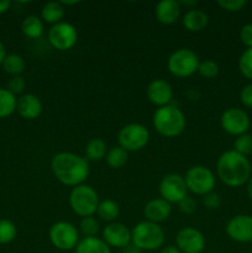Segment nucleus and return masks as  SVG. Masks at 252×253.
Wrapping results in <instances>:
<instances>
[{"instance_id":"nucleus-26","label":"nucleus","mask_w":252,"mask_h":253,"mask_svg":"<svg viewBox=\"0 0 252 253\" xmlns=\"http://www.w3.org/2000/svg\"><path fill=\"white\" fill-rule=\"evenodd\" d=\"M2 69L5 73L10 74L11 77L21 76L24 73L25 68H26V63H25L24 58L20 54L10 53L6 54L4 62L1 64Z\"/></svg>"},{"instance_id":"nucleus-38","label":"nucleus","mask_w":252,"mask_h":253,"mask_svg":"<svg viewBox=\"0 0 252 253\" xmlns=\"http://www.w3.org/2000/svg\"><path fill=\"white\" fill-rule=\"evenodd\" d=\"M240 40L247 48H252V24H246L241 27Z\"/></svg>"},{"instance_id":"nucleus-35","label":"nucleus","mask_w":252,"mask_h":253,"mask_svg":"<svg viewBox=\"0 0 252 253\" xmlns=\"http://www.w3.org/2000/svg\"><path fill=\"white\" fill-rule=\"evenodd\" d=\"M217 5L226 11L236 12L246 6V0H217Z\"/></svg>"},{"instance_id":"nucleus-23","label":"nucleus","mask_w":252,"mask_h":253,"mask_svg":"<svg viewBox=\"0 0 252 253\" xmlns=\"http://www.w3.org/2000/svg\"><path fill=\"white\" fill-rule=\"evenodd\" d=\"M21 31L27 39L36 40L43 35L44 32V25L41 17L36 16V15H30L22 20L21 24Z\"/></svg>"},{"instance_id":"nucleus-39","label":"nucleus","mask_w":252,"mask_h":253,"mask_svg":"<svg viewBox=\"0 0 252 253\" xmlns=\"http://www.w3.org/2000/svg\"><path fill=\"white\" fill-rule=\"evenodd\" d=\"M240 100L246 108L252 109V83L247 84L240 91Z\"/></svg>"},{"instance_id":"nucleus-33","label":"nucleus","mask_w":252,"mask_h":253,"mask_svg":"<svg viewBox=\"0 0 252 253\" xmlns=\"http://www.w3.org/2000/svg\"><path fill=\"white\" fill-rule=\"evenodd\" d=\"M198 73H199L203 78L212 79L219 74V66H217L216 62L211 61V59H205V61L199 63Z\"/></svg>"},{"instance_id":"nucleus-28","label":"nucleus","mask_w":252,"mask_h":253,"mask_svg":"<svg viewBox=\"0 0 252 253\" xmlns=\"http://www.w3.org/2000/svg\"><path fill=\"white\" fill-rule=\"evenodd\" d=\"M128 155L124 148H121L120 146H114L110 150H108V153H106V163L110 168H114V169H120L127 162Z\"/></svg>"},{"instance_id":"nucleus-34","label":"nucleus","mask_w":252,"mask_h":253,"mask_svg":"<svg viewBox=\"0 0 252 253\" xmlns=\"http://www.w3.org/2000/svg\"><path fill=\"white\" fill-rule=\"evenodd\" d=\"M25 88H26V82L21 76L11 77L7 82V90L11 91L14 95H22Z\"/></svg>"},{"instance_id":"nucleus-43","label":"nucleus","mask_w":252,"mask_h":253,"mask_svg":"<svg viewBox=\"0 0 252 253\" xmlns=\"http://www.w3.org/2000/svg\"><path fill=\"white\" fill-rule=\"evenodd\" d=\"M161 253H182V252H180L179 250H178L175 246L168 245V246L162 247V250H161Z\"/></svg>"},{"instance_id":"nucleus-11","label":"nucleus","mask_w":252,"mask_h":253,"mask_svg":"<svg viewBox=\"0 0 252 253\" xmlns=\"http://www.w3.org/2000/svg\"><path fill=\"white\" fill-rule=\"evenodd\" d=\"M222 130L231 136H240L247 133L251 121L246 111L239 108H229L222 113L220 118Z\"/></svg>"},{"instance_id":"nucleus-18","label":"nucleus","mask_w":252,"mask_h":253,"mask_svg":"<svg viewBox=\"0 0 252 253\" xmlns=\"http://www.w3.org/2000/svg\"><path fill=\"white\" fill-rule=\"evenodd\" d=\"M172 212V207L168 202L163 200L162 198L152 199L145 205L143 208V214L147 221L160 224V222L166 221L169 217Z\"/></svg>"},{"instance_id":"nucleus-32","label":"nucleus","mask_w":252,"mask_h":253,"mask_svg":"<svg viewBox=\"0 0 252 253\" xmlns=\"http://www.w3.org/2000/svg\"><path fill=\"white\" fill-rule=\"evenodd\" d=\"M239 69L242 76L252 81V48H246L239 59Z\"/></svg>"},{"instance_id":"nucleus-36","label":"nucleus","mask_w":252,"mask_h":253,"mask_svg":"<svg viewBox=\"0 0 252 253\" xmlns=\"http://www.w3.org/2000/svg\"><path fill=\"white\" fill-rule=\"evenodd\" d=\"M203 204L208 210H216L221 205V198L216 192H210L203 195Z\"/></svg>"},{"instance_id":"nucleus-16","label":"nucleus","mask_w":252,"mask_h":253,"mask_svg":"<svg viewBox=\"0 0 252 253\" xmlns=\"http://www.w3.org/2000/svg\"><path fill=\"white\" fill-rule=\"evenodd\" d=\"M147 98L153 105L162 108L169 105L173 99V89L165 79H153L146 89Z\"/></svg>"},{"instance_id":"nucleus-5","label":"nucleus","mask_w":252,"mask_h":253,"mask_svg":"<svg viewBox=\"0 0 252 253\" xmlns=\"http://www.w3.org/2000/svg\"><path fill=\"white\" fill-rule=\"evenodd\" d=\"M99 195L94 188L88 184L77 185L69 194V205L74 214L83 217L93 216L99 207Z\"/></svg>"},{"instance_id":"nucleus-22","label":"nucleus","mask_w":252,"mask_h":253,"mask_svg":"<svg viewBox=\"0 0 252 253\" xmlns=\"http://www.w3.org/2000/svg\"><path fill=\"white\" fill-rule=\"evenodd\" d=\"M64 6L61 1H49L43 5L41 10V19L43 22H47L49 25H56L58 22H62L64 17Z\"/></svg>"},{"instance_id":"nucleus-25","label":"nucleus","mask_w":252,"mask_h":253,"mask_svg":"<svg viewBox=\"0 0 252 253\" xmlns=\"http://www.w3.org/2000/svg\"><path fill=\"white\" fill-rule=\"evenodd\" d=\"M108 146L103 138H91L85 146V157L89 161H101L106 157Z\"/></svg>"},{"instance_id":"nucleus-17","label":"nucleus","mask_w":252,"mask_h":253,"mask_svg":"<svg viewBox=\"0 0 252 253\" xmlns=\"http://www.w3.org/2000/svg\"><path fill=\"white\" fill-rule=\"evenodd\" d=\"M43 110L41 99L31 93L22 94L17 98L16 111L22 119L26 120H35L39 118Z\"/></svg>"},{"instance_id":"nucleus-2","label":"nucleus","mask_w":252,"mask_h":253,"mask_svg":"<svg viewBox=\"0 0 252 253\" xmlns=\"http://www.w3.org/2000/svg\"><path fill=\"white\" fill-rule=\"evenodd\" d=\"M216 173L220 180L227 187H241L251 178V163L249 158L236 151H225L217 158Z\"/></svg>"},{"instance_id":"nucleus-7","label":"nucleus","mask_w":252,"mask_h":253,"mask_svg":"<svg viewBox=\"0 0 252 253\" xmlns=\"http://www.w3.org/2000/svg\"><path fill=\"white\" fill-rule=\"evenodd\" d=\"M118 141L119 146L126 152L141 151L147 146L150 141V131L142 124H128L119 131Z\"/></svg>"},{"instance_id":"nucleus-42","label":"nucleus","mask_w":252,"mask_h":253,"mask_svg":"<svg viewBox=\"0 0 252 253\" xmlns=\"http://www.w3.org/2000/svg\"><path fill=\"white\" fill-rule=\"evenodd\" d=\"M123 253H141V250L137 249L133 244H130L126 247H124Z\"/></svg>"},{"instance_id":"nucleus-4","label":"nucleus","mask_w":252,"mask_h":253,"mask_svg":"<svg viewBox=\"0 0 252 253\" xmlns=\"http://www.w3.org/2000/svg\"><path fill=\"white\" fill-rule=\"evenodd\" d=\"M166 235L160 224H155L145 220L131 230V244L135 245L141 251H156L163 247Z\"/></svg>"},{"instance_id":"nucleus-46","label":"nucleus","mask_w":252,"mask_h":253,"mask_svg":"<svg viewBox=\"0 0 252 253\" xmlns=\"http://www.w3.org/2000/svg\"><path fill=\"white\" fill-rule=\"evenodd\" d=\"M179 4L184 5V6H195L198 4V1H194V0L193 1H188V0H185V1H180Z\"/></svg>"},{"instance_id":"nucleus-19","label":"nucleus","mask_w":252,"mask_h":253,"mask_svg":"<svg viewBox=\"0 0 252 253\" xmlns=\"http://www.w3.org/2000/svg\"><path fill=\"white\" fill-rule=\"evenodd\" d=\"M155 14L161 24H174L180 16L179 1H175V0H162V1H160L156 5Z\"/></svg>"},{"instance_id":"nucleus-6","label":"nucleus","mask_w":252,"mask_h":253,"mask_svg":"<svg viewBox=\"0 0 252 253\" xmlns=\"http://www.w3.org/2000/svg\"><path fill=\"white\" fill-rule=\"evenodd\" d=\"M199 58L197 53L189 48L175 49L167 62L168 71L177 78H188L198 72Z\"/></svg>"},{"instance_id":"nucleus-13","label":"nucleus","mask_w":252,"mask_h":253,"mask_svg":"<svg viewBox=\"0 0 252 253\" xmlns=\"http://www.w3.org/2000/svg\"><path fill=\"white\" fill-rule=\"evenodd\" d=\"M175 247L182 253H202L205 249V237L194 227H183L175 236Z\"/></svg>"},{"instance_id":"nucleus-21","label":"nucleus","mask_w":252,"mask_h":253,"mask_svg":"<svg viewBox=\"0 0 252 253\" xmlns=\"http://www.w3.org/2000/svg\"><path fill=\"white\" fill-rule=\"evenodd\" d=\"M74 251L76 253H111L110 247L106 245V242L96 236L79 240Z\"/></svg>"},{"instance_id":"nucleus-29","label":"nucleus","mask_w":252,"mask_h":253,"mask_svg":"<svg viewBox=\"0 0 252 253\" xmlns=\"http://www.w3.org/2000/svg\"><path fill=\"white\" fill-rule=\"evenodd\" d=\"M17 229L12 221L7 219H0V245H7L15 240Z\"/></svg>"},{"instance_id":"nucleus-10","label":"nucleus","mask_w":252,"mask_h":253,"mask_svg":"<svg viewBox=\"0 0 252 253\" xmlns=\"http://www.w3.org/2000/svg\"><path fill=\"white\" fill-rule=\"evenodd\" d=\"M48 42L53 48L58 51H68L76 46L78 41V32L72 24L66 21L51 26L48 30Z\"/></svg>"},{"instance_id":"nucleus-44","label":"nucleus","mask_w":252,"mask_h":253,"mask_svg":"<svg viewBox=\"0 0 252 253\" xmlns=\"http://www.w3.org/2000/svg\"><path fill=\"white\" fill-rule=\"evenodd\" d=\"M5 57H6V49H5L4 43L0 41V66H1L2 62H4Z\"/></svg>"},{"instance_id":"nucleus-30","label":"nucleus","mask_w":252,"mask_h":253,"mask_svg":"<svg viewBox=\"0 0 252 253\" xmlns=\"http://www.w3.org/2000/svg\"><path fill=\"white\" fill-rule=\"evenodd\" d=\"M234 151L245 157L252 155V135L244 133V135L237 136L234 142Z\"/></svg>"},{"instance_id":"nucleus-31","label":"nucleus","mask_w":252,"mask_h":253,"mask_svg":"<svg viewBox=\"0 0 252 253\" xmlns=\"http://www.w3.org/2000/svg\"><path fill=\"white\" fill-rule=\"evenodd\" d=\"M99 222L95 217L88 216L83 217L79 224V231L83 234L84 237H95L99 232Z\"/></svg>"},{"instance_id":"nucleus-24","label":"nucleus","mask_w":252,"mask_h":253,"mask_svg":"<svg viewBox=\"0 0 252 253\" xmlns=\"http://www.w3.org/2000/svg\"><path fill=\"white\" fill-rule=\"evenodd\" d=\"M96 214H98L99 219L110 224V222H115V220L119 217L120 208H119L118 203L111 199L101 200L96 209Z\"/></svg>"},{"instance_id":"nucleus-9","label":"nucleus","mask_w":252,"mask_h":253,"mask_svg":"<svg viewBox=\"0 0 252 253\" xmlns=\"http://www.w3.org/2000/svg\"><path fill=\"white\" fill-rule=\"evenodd\" d=\"M49 241L61 251L76 250L79 242V231L73 224L68 221L54 222L48 232Z\"/></svg>"},{"instance_id":"nucleus-27","label":"nucleus","mask_w":252,"mask_h":253,"mask_svg":"<svg viewBox=\"0 0 252 253\" xmlns=\"http://www.w3.org/2000/svg\"><path fill=\"white\" fill-rule=\"evenodd\" d=\"M16 95L7 89L0 88V119L9 118L16 111Z\"/></svg>"},{"instance_id":"nucleus-12","label":"nucleus","mask_w":252,"mask_h":253,"mask_svg":"<svg viewBox=\"0 0 252 253\" xmlns=\"http://www.w3.org/2000/svg\"><path fill=\"white\" fill-rule=\"evenodd\" d=\"M161 198L169 204L179 203L188 195V188L184 177L177 173H169L165 175L160 183Z\"/></svg>"},{"instance_id":"nucleus-41","label":"nucleus","mask_w":252,"mask_h":253,"mask_svg":"<svg viewBox=\"0 0 252 253\" xmlns=\"http://www.w3.org/2000/svg\"><path fill=\"white\" fill-rule=\"evenodd\" d=\"M185 95H187V98L189 99V100H198V99L200 98V93L198 90H194V89H189V90L185 93Z\"/></svg>"},{"instance_id":"nucleus-3","label":"nucleus","mask_w":252,"mask_h":253,"mask_svg":"<svg viewBox=\"0 0 252 253\" xmlns=\"http://www.w3.org/2000/svg\"><path fill=\"white\" fill-rule=\"evenodd\" d=\"M153 127L165 137H177L185 128V116L180 109L174 105L158 108L152 118Z\"/></svg>"},{"instance_id":"nucleus-45","label":"nucleus","mask_w":252,"mask_h":253,"mask_svg":"<svg viewBox=\"0 0 252 253\" xmlns=\"http://www.w3.org/2000/svg\"><path fill=\"white\" fill-rule=\"evenodd\" d=\"M246 189H247V195H249V198L250 199L252 200V175H251V178H250L249 179V182L246 183Z\"/></svg>"},{"instance_id":"nucleus-37","label":"nucleus","mask_w":252,"mask_h":253,"mask_svg":"<svg viewBox=\"0 0 252 253\" xmlns=\"http://www.w3.org/2000/svg\"><path fill=\"white\" fill-rule=\"evenodd\" d=\"M178 208H179V210L183 214L190 215L197 210V203H195V200L192 197L187 195L184 199H182L178 203Z\"/></svg>"},{"instance_id":"nucleus-40","label":"nucleus","mask_w":252,"mask_h":253,"mask_svg":"<svg viewBox=\"0 0 252 253\" xmlns=\"http://www.w3.org/2000/svg\"><path fill=\"white\" fill-rule=\"evenodd\" d=\"M10 6H11L10 0H0V15L5 14L10 9Z\"/></svg>"},{"instance_id":"nucleus-15","label":"nucleus","mask_w":252,"mask_h":253,"mask_svg":"<svg viewBox=\"0 0 252 253\" xmlns=\"http://www.w3.org/2000/svg\"><path fill=\"white\" fill-rule=\"evenodd\" d=\"M103 240L109 247L123 250L131 244V230L121 222H110L103 229Z\"/></svg>"},{"instance_id":"nucleus-1","label":"nucleus","mask_w":252,"mask_h":253,"mask_svg":"<svg viewBox=\"0 0 252 253\" xmlns=\"http://www.w3.org/2000/svg\"><path fill=\"white\" fill-rule=\"evenodd\" d=\"M51 169L58 182L68 187L84 184L89 177L86 158L73 152H59L51 161Z\"/></svg>"},{"instance_id":"nucleus-8","label":"nucleus","mask_w":252,"mask_h":253,"mask_svg":"<svg viewBox=\"0 0 252 253\" xmlns=\"http://www.w3.org/2000/svg\"><path fill=\"white\" fill-rule=\"evenodd\" d=\"M185 184L189 192L195 195H205L215 188V175L211 169L204 166H193L185 173Z\"/></svg>"},{"instance_id":"nucleus-14","label":"nucleus","mask_w":252,"mask_h":253,"mask_svg":"<svg viewBox=\"0 0 252 253\" xmlns=\"http://www.w3.org/2000/svg\"><path fill=\"white\" fill-rule=\"evenodd\" d=\"M226 234L240 244L252 242V216L247 214L235 215L226 224Z\"/></svg>"},{"instance_id":"nucleus-20","label":"nucleus","mask_w":252,"mask_h":253,"mask_svg":"<svg viewBox=\"0 0 252 253\" xmlns=\"http://www.w3.org/2000/svg\"><path fill=\"white\" fill-rule=\"evenodd\" d=\"M183 26L190 32H200L209 24V16L199 9H190L183 16Z\"/></svg>"}]
</instances>
